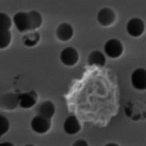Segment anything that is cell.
Wrapping results in <instances>:
<instances>
[{"instance_id":"cell-18","label":"cell","mask_w":146,"mask_h":146,"mask_svg":"<svg viewBox=\"0 0 146 146\" xmlns=\"http://www.w3.org/2000/svg\"><path fill=\"white\" fill-rule=\"evenodd\" d=\"M72 146H88V145L85 140L80 139V140H78L75 141V142L73 143Z\"/></svg>"},{"instance_id":"cell-10","label":"cell","mask_w":146,"mask_h":146,"mask_svg":"<svg viewBox=\"0 0 146 146\" xmlns=\"http://www.w3.org/2000/svg\"><path fill=\"white\" fill-rule=\"evenodd\" d=\"M73 35H74V29L70 24L63 23L57 27L56 36L62 42L70 40Z\"/></svg>"},{"instance_id":"cell-17","label":"cell","mask_w":146,"mask_h":146,"mask_svg":"<svg viewBox=\"0 0 146 146\" xmlns=\"http://www.w3.org/2000/svg\"><path fill=\"white\" fill-rule=\"evenodd\" d=\"M10 127L9 121L5 116L0 115V138L8 132Z\"/></svg>"},{"instance_id":"cell-11","label":"cell","mask_w":146,"mask_h":146,"mask_svg":"<svg viewBox=\"0 0 146 146\" xmlns=\"http://www.w3.org/2000/svg\"><path fill=\"white\" fill-rule=\"evenodd\" d=\"M37 113L38 115L45 118L51 119L55 113V107L50 101H45L40 103L37 108Z\"/></svg>"},{"instance_id":"cell-20","label":"cell","mask_w":146,"mask_h":146,"mask_svg":"<svg viewBox=\"0 0 146 146\" xmlns=\"http://www.w3.org/2000/svg\"><path fill=\"white\" fill-rule=\"evenodd\" d=\"M105 146H119V145L115 143H108V144H106Z\"/></svg>"},{"instance_id":"cell-3","label":"cell","mask_w":146,"mask_h":146,"mask_svg":"<svg viewBox=\"0 0 146 146\" xmlns=\"http://www.w3.org/2000/svg\"><path fill=\"white\" fill-rule=\"evenodd\" d=\"M60 59L64 65L69 67L74 66L79 60L78 52L74 48H66L61 52Z\"/></svg>"},{"instance_id":"cell-6","label":"cell","mask_w":146,"mask_h":146,"mask_svg":"<svg viewBox=\"0 0 146 146\" xmlns=\"http://www.w3.org/2000/svg\"><path fill=\"white\" fill-rule=\"evenodd\" d=\"M13 22L17 30L21 32L30 30V21L28 13L19 12L13 17Z\"/></svg>"},{"instance_id":"cell-9","label":"cell","mask_w":146,"mask_h":146,"mask_svg":"<svg viewBox=\"0 0 146 146\" xmlns=\"http://www.w3.org/2000/svg\"><path fill=\"white\" fill-rule=\"evenodd\" d=\"M37 99V94L34 91L23 93L19 96V105L23 109H30L35 105Z\"/></svg>"},{"instance_id":"cell-7","label":"cell","mask_w":146,"mask_h":146,"mask_svg":"<svg viewBox=\"0 0 146 146\" xmlns=\"http://www.w3.org/2000/svg\"><path fill=\"white\" fill-rule=\"evenodd\" d=\"M116 16L111 9L105 7L102 9L98 13L97 19L98 23L104 26H108L114 23Z\"/></svg>"},{"instance_id":"cell-19","label":"cell","mask_w":146,"mask_h":146,"mask_svg":"<svg viewBox=\"0 0 146 146\" xmlns=\"http://www.w3.org/2000/svg\"><path fill=\"white\" fill-rule=\"evenodd\" d=\"M0 146H15L12 143L9 142V141H5V142H3L0 143Z\"/></svg>"},{"instance_id":"cell-13","label":"cell","mask_w":146,"mask_h":146,"mask_svg":"<svg viewBox=\"0 0 146 146\" xmlns=\"http://www.w3.org/2000/svg\"><path fill=\"white\" fill-rule=\"evenodd\" d=\"M30 21V30L34 31L40 27L43 19L41 15L35 11H31L28 12Z\"/></svg>"},{"instance_id":"cell-8","label":"cell","mask_w":146,"mask_h":146,"mask_svg":"<svg viewBox=\"0 0 146 146\" xmlns=\"http://www.w3.org/2000/svg\"><path fill=\"white\" fill-rule=\"evenodd\" d=\"M63 128L67 134L74 135L80 131L81 125L76 116L71 115L65 120L64 123Z\"/></svg>"},{"instance_id":"cell-16","label":"cell","mask_w":146,"mask_h":146,"mask_svg":"<svg viewBox=\"0 0 146 146\" xmlns=\"http://www.w3.org/2000/svg\"><path fill=\"white\" fill-rule=\"evenodd\" d=\"M11 25L12 22L9 15L0 13V30H9Z\"/></svg>"},{"instance_id":"cell-21","label":"cell","mask_w":146,"mask_h":146,"mask_svg":"<svg viewBox=\"0 0 146 146\" xmlns=\"http://www.w3.org/2000/svg\"><path fill=\"white\" fill-rule=\"evenodd\" d=\"M25 146H35V145H32V144H28V145H25Z\"/></svg>"},{"instance_id":"cell-2","label":"cell","mask_w":146,"mask_h":146,"mask_svg":"<svg viewBox=\"0 0 146 146\" xmlns=\"http://www.w3.org/2000/svg\"><path fill=\"white\" fill-rule=\"evenodd\" d=\"M104 52L110 58H118L123 54V46L119 40L110 39L105 44Z\"/></svg>"},{"instance_id":"cell-15","label":"cell","mask_w":146,"mask_h":146,"mask_svg":"<svg viewBox=\"0 0 146 146\" xmlns=\"http://www.w3.org/2000/svg\"><path fill=\"white\" fill-rule=\"evenodd\" d=\"M11 33L9 30H0V49L7 48L11 42Z\"/></svg>"},{"instance_id":"cell-4","label":"cell","mask_w":146,"mask_h":146,"mask_svg":"<svg viewBox=\"0 0 146 146\" xmlns=\"http://www.w3.org/2000/svg\"><path fill=\"white\" fill-rule=\"evenodd\" d=\"M132 85L138 90L146 89V71L144 68H138L134 70L131 75Z\"/></svg>"},{"instance_id":"cell-14","label":"cell","mask_w":146,"mask_h":146,"mask_svg":"<svg viewBox=\"0 0 146 146\" xmlns=\"http://www.w3.org/2000/svg\"><path fill=\"white\" fill-rule=\"evenodd\" d=\"M39 38H40V36L39 33L35 32L24 36L23 38V42L24 45L28 47H33L38 43Z\"/></svg>"},{"instance_id":"cell-5","label":"cell","mask_w":146,"mask_h":146,"mask_svg":"<svg viewBox=\"0 0 146 146\" xmlns=\"http://www.w3.org/2000/svg\"><path fill=\"white\" fill-rule=\"evenodd\" d=\"M145 25L140 18H132L129 20L127 24V31L130 36L139 37L144 32Z\"/></svg>"},{"instance_id":"cell-12","label":"cell","mask_w":146,"mask_h":146,"mask_svg":"<svg viewBox=\"0 0 146 146\" xmlns=\"http://www.w3.org/2000/svg\"><path fill=\"white\" fill-rule=\"evenodd\" d=\"M106 63L105 55L99 51L92 52L88 57V65L89 66L96 65L98 67H104Z\"/></svg>"},{"instance_id":"cell-1","label":"cell","mask_w":146,"mask_h":146,"mask_svg":"<svg viewBox=\"0 0 146 146\" xmlns=\"http://www.w3.org/2000/svg\"><path fill=\"white\" fill-rule=\"evenodd\" d=\"M51 127V121L45 117L38 115L34 117L31 121V128L35 133L43 134H45L50 130Z\"/></svg>"}]
</instances>
